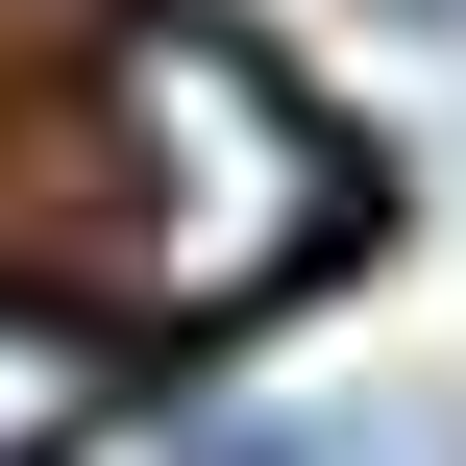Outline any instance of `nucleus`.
<instances>
[{"label": "nucleus", "instance_id": "1", "mask_svg": "<svg viewBox=\"0 0 466 466\" xmlns=\"http://www.w3.org/2000/svg\"><path fill=\"white\" fill-rule=\"evenodd\" d=\"M98 246H123V295L147 319H246V295H295L319 246H344V123L246 49V25H123L98 49Z\"/></svg>", "mask_w": 466, "mask_h": 466}, {"label": "nucleus", "instance_id": "2", "mask_svg": "<svg viewBox=\"0 0 466 466\" xmlns=\"http://www.w3.org/2000/svg\"><path fill=\"white\" fill-rule=\"evenodd\" d=\"M74 418H98V319L0 295V466H74Z\"/></svg>", "mask_w": 466, "mask_h": 466}]
</instances>
